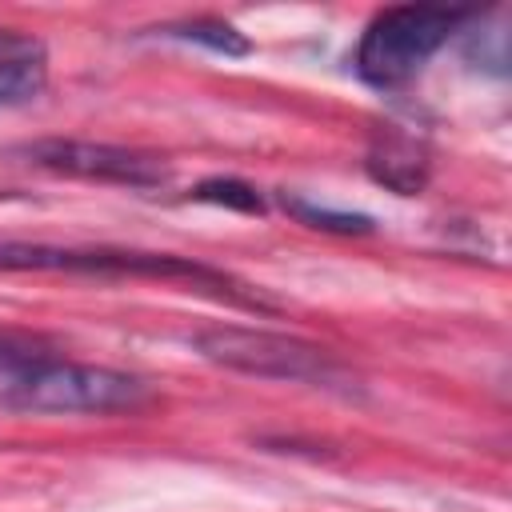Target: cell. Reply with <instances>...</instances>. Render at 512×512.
<instances>
[{"instance_id":"obj_11","label":"cell","mask_w":512,"mask_h":512,"mask_svg":"<svg viewBox=\"0 0 512 512\" xmlns=\"http://www.w3.org/2000/svg\"><path fill=\"white\" fill-rule=\"evenodd\" d=\"M44 352H48V344H44L40 336H28V332H0V380H4L8 372H16L20 364L44 356Z\"/></svg>"},{"instance_id":"obj_1","label":"cell","mask_w":512,"mask_h":512,"mask_svg":"<svg viewBox=\"0 0 512 512\" xmlns=\"http://www.w3.org/2000/svg\"><path fill=\"white\" fill-rule=\"evenodd\" d=\"M148 396V384L132 372L104 364L56 360L52 352L20 364L0 380V404L20 412H124Z\"/></svg>"},{"instance_id":"obj_3","label":"cell","mask_w":512,"mask_h":512,"mask_svg":"<svg viewBox=\"0 0 512 512\" xmlns=\"http://www.w3.org/2000/svg\"><path fill=\"white\" fill-rule=\"evenodd\" d=\"M192 348L228 372L260 376V380H288V384H316V388H348V368L320 344L300 336L268 332V328H240L220 324L192 336Z\"/></svg>"},{"instance_id":"obj_6","label":"cell","mask_w":512,"mask_h":512,"mask_svg":"<svg viewBox=\"0 0 512 512\" xmlns=\"http://www.w3.org/2000/svg\"><path fill=\"white\" fill-rule=\"evenodd\" d=\"M364 168L376 184H384L388 192L400 196H416L428 184V144L412 132H404L400 124H384L372 132L368 152H364Z\"/></svg>"},{"instance_id":"obj_10","label":"cell","mask_w":512,"mask_h":512,"mask_svg":"<svg viewBox=\"0 0 512 512\" xmlns=\"http://www.w3.org/2000/svg\"><path fill=\"white\" fill-rule=\"evenodd\" d=\"M192 200H204V204H224V208H236V212H264V196L244 184V180H232V176H212V180H200Z\"/></svg>"},{"instance_id":"obj_7","label":"cell","mask_w":512,"mask_h":512,"mask_svg":"<svg viewBox=\"0 0 512 512\" xmlns=\"http://www.w3.org/2000/svg\"><path fill=\"white\" fill-rule=\"evenodd\" d=\"M48 84V44L20 28H0V108L36 100Z\"/></svg>"},{"instance_id":"obj_4","label":"cell","mask_w":512,"mask_h":512,"mask_svg":"<svg viewBox=\"0 0 512 512\" xmlns=\"http://www.w3.org/2000/svg\"><path fill=\"white\" fill-rule=\"evenodd\" d=\"M468 20L460 8H432V4H400L384 8L368 20L356 44V76L372 88H400L408 84L440 48L444 40Z\"/></svg>"},{"instance_id":"obj_2","label":"cell","mask_w":512,"mask_h":512,"mask_svg":"<svg viewBox=\"0 0 512 512\" xmlns=\"http://www.w3.org/2000/svg\"><path fill=\"white\" fill-rule=\"evenodd\" d=\"M0 272H80V276H148V280H176L192 288H212V296L256 304L232 276L204 268L184 256L168 252H132V248H56V244H0Z\"/></svg>"},{"instance_id":"obj_9","label":"cell","mask_w":512,"mask_h":512,"mask_svg":"<svg viewBox=\"0 0 512 512\" xmlns=\"http://www.w3.org/2000/svg\"><path fill=\"white\" fill-rule=\"evenodd\" d=\"M164 32L176 36V40H188V44H204V48L224 52V56H248L252 52L244 32H236L224 20H184V24H168Z\"/></svg>"},{"instance_id":"obj_8","label":"cell","mask_w":512,"mask_h":512,"mask_svg":"<svg viewBox=\"0 0 512 512\" xmlns=\"http://www.w3.org/2000/svg\"><path fill=\"white\" fill-rule=\"evenodd\" d=\"M284 208H288L300 224L320 228V232L364 236V232H372V228H376V224H372V216H364V212H336V208H328V204H312V200H300V196H284Z\"/></svg>"},{"instance_id":"obj_5","label":"cell","mask_w":512,"mask_h":512,"mask_svg":"<svg viewBox=\"0 0 512 512\" xmlns=\"http://www.w3.org/2000/svg\"><path fill=\"white\" fill-rule=\"evenodd\" d=\"M20 156L36 168L76 176V180H96V184H128V188H156L168 180V168L160 156L124 148V144H104V140H32L20 148Z\"/></svg>"}]
</instances>
